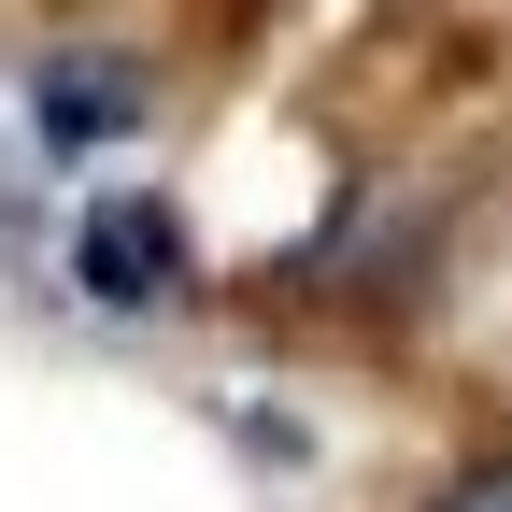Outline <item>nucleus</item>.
I'll list each match as a JSON object with an SVG mask.
<instances>
[{
    "mask_svg": "<svg viewBox=\"0 0 512 512\" xmlns=\"http://www.w3.org/2000/svg\"><path fill=\"white\" fill-rule=\"evenodd\" d=\"M427 512H512V456H470V470H441Z\"/></svg>",
    "mask_w": 512,
    "mask_h": 512,
    "instance_id": "f257e3e1",
    "label": "nucleus"
}]
</instances>
